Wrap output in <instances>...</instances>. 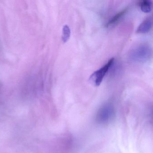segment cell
I'll return each instance as SVG.
<instances>
[{
  "label": "cell",
  "mask_w": 153,
  "mask_h": 153,
  "mask_svg": "<svg viewBox=\"0 0 153 153\" xmlns=\"http://www.w3.org/2000/svg\"><path fill=\"white\" fill-rule=\"evenodd\" d=\"M151 55V51L146 45H140L132 49L130 53L132 60L139 62H143L147 60Z\"/></svg>",
  "instance_id": "cell-1"
},
{
  "label": "cell",
  "mask_w": 153,
  "mask_h": 153,
  "mask_svg": "<svg viewBox=\"0 0 153 153\" xmlns=\"http://www.w3.org/2000/svg\"><path fill=\"white\" fill-rule=\"evenodd\" d=\"M114 58L110 59L107 63H106L103 67H102L98 70L95 71L91 75L90 78V80L94 83L95 85L97 86L100 85L105 74L107 73L109 68L112 65L113 63L114 62Z\"/></svg>",
  "instance_id": "cell-2"
},
{
  "label": "cell",
  "mask_w": 153,
  "mask_h": 153,
  "mask_svg": "<svg viewBox=\"0 0 153 153\" xmlns=\"http://www.w3.org/2000/svg\"><path fill=\"white\" fill-rule=\"evenodd\" d=\"M152 26V20L150 19H147L140 25L137 32L138 33H146L150 31Z\"/></svg>",
  "instance_id": "cell-3"
},
{
  "label": "cell",
  "mask_w": 153,
  "mask_h": 153,
  "mask_svg": "<svg viewBox=\"0 0 153 153\" xmlns=\"http://www.w3.org/2000/svg\"><path fill=\"white\" fill-rule=\"evenodd\" d=\"M128 11V9L126 8L123 10L121 11H120L118 14H116L107 23L106 25V27L110 26L113 24H115L116 22H118Z\"/></svg>",
  "instance_id": "cell-4"
},
{
  "label": "cell",
  "mask_w": 153,
  "mask_h": 153,
  "mask_svg": "<svg viewBox=\"0 0 153 153\" xmlns=\"http://www.w3.org/2000/svg\"><path fill=\"white\" fill-rule=\"evenodd\" d=\"M141 11L144 13H149L152 10V2L151 1L145 0L140 3Z\"/></svg>",
  "instance_id": "cell-5"
},
{
  "label": "cell",
  "mask_w": 153,
  "mask_h": 153,
  "mask_svg": "<svg viewBox=\"0 0 153 153\" xmlns=\"http://www.w3.org/2000/svg\"><path fill=\"white\" fill-rule=\"evenodd\" d=\"M71 35V31L68 26L65 25L62 28V40L63 42H68Z\"/></svg>",
  "instance_id": "cell-6"
}]
</instances>
